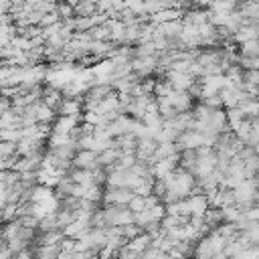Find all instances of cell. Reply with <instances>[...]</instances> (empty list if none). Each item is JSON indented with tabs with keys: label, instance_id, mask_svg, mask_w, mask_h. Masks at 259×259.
<instances>
[{
	"label": "cell",
	"instance_id": "cell-2",
	"mask_svg": "<svg viewBox=\"0 0 259 259\" xmlns=\"http://www.w3.org/2000/svg\"><path fill=\"white\" fill-rule=\"evenodd\" d=\"M101 210L107 227H125L134 223V212L123 204H105Z\"/></svg>",
	"mask_w": 259,
	"mask_h": 259
},
{
	"label": "cell",
	"instance_id": "cell-1",
	"mask_svg": "<svg viewBox=\"0 0 259 259\" xmlns=\"http://www.w3.org/2000/svg\"><path fill=\"white\" fill-rule=\"evenodd\" d=\"M257 194H259V188H257L255 178H247L239 186L233 188V202L241 210H247L257 204Z\"/></svg>",
	"mask_w": 259,
	"mask_h": 259
},
{
	"label": "cell",
	"instance_id": "cell-3",
	"mask_svg": "<svg viewBox=\"0 0 259 259\" xmlns=\"http://www.w3.org/2000/svg\"><path fill=\"white\" fill-rule=\"evenodd\" d=\"M158 69V57H134L132 59V71L140 77L146 79Z\"/></svg>",
	"mask_w": 259,
	"mask_h": 259
},
{
	"label": "cell",
	"instance_id": "cell-15",
	"mask_svg": "<svg viewBox=\"0 0 259 259\" xmlns=\"http://www.w3.org/2000/svg\"><path fill=\"white\" fill-rule=\"evenodd\" d=\"M255 182H257V188H259V174L255 176Z\"/></svg>",
	"mask_w": 259,
	"mask_h": 259
},
{
	"label": "cell",
	"instance_id": "cell-6",
	"mask_svg": "<svg viewBox=\"0 0 259 259\" xmlns=\"http://www.w3.org/2000/svg\"><path fill=\"white\" fill-rule=\"evenodd\" d=\"M73 166L81 168V170H97V168H101L99 154L93 152V150H79L75 160H73Z\"/></svg>",
	"mask_w": 259,
	"mask_h": 259
},
{
	"label": "cell",
	"instance_id": "cell-13",
	"mask_svg": "<svg viewBox=\"0 0 259 259\" xmlns=\"http://www.w3.org/2000/svg\"><path fill=\"white\" fill-rule=\"evenodd\" d=\"M12 156H18L16 154V144L0 140V158H12Z\"/></svg>",
	"mask_w": 259,
	"mask_h": 259
},
{
	"label": "cell",
	"instance_id": "cell-11",
	"mask_svg": "<svg viewBox=\"0 0 259 259\" xmlns=\"http://www.w3.org/2000/svg\"><path fill=\"white\" fill-rule=\"evenodd\" d=\"M239 57L241 59H257L259 57V38L239 45Z\"/></svg>",
	"mask_w": 259,
	"mask_h": 259
},
{
	"label": "cell",
	"instance_id": "cell-10",
	"mask_svg": "<svg viewBox=\"0 0 259 259\" xmlns=\"http://www.w3.org/2000/svg\"><path fill=\"white\" fill-rule=\"evenodd\" d=\"M239 109L243 111V115H245L247 119H257V117H259V97H247V99L239 105Z\"/></svg>",
	"mask_w": 259,
	"mask_h": 259
},
{
	"label": "cell",
	"instance_id": "cell-5",
	"mask_svg": "<svg viewBox=\"0 0 259 259\" xmlns=\"http://www.w3.org/2000/svg\"><path fill=\"white\" fill-rule=\"evenodd\" d=\"M166 79L176 91H190L196 83V77H192L190 73H180V71H166Z\"/></svg>",
	"mask_w": 259,
	"mask_h": 259
},
{
	"label": "cell",
	"instance_id": "cell-7",
	"mask_svg": "<svg viewBox=\"0 0 259 259\" xmlns=\"http://www.w3.org/2000/svg\"><path fill=\"white\" fill-rule=\"evenodd\" d=\"M59 115H69V117H81L83 115V99L79 97H65L57 109Z\"/></svg>",
	"mask_w": 259,
	"mask_h": 259
},
{
	"label": "cell",
	"instance_id": "cell-14",
	"mask_svg": "<svg viewBox=\"0 0 259 259\" xmlns=\"http://www.w3.org/2000/svg\"><path fill=\"white\" fill-rule=\"evenodd\" d=\"M12 10V0H0V14H10Z\"/></svg>",
	"mask_w": 259,
	"mask_h": 259
},
{
	"label": "cell",
	"instance_id": "cell-12",
	"mask_svg": "<svg viewBox=\"0 0 259 259\" xmlns=\"http://www.w3.org/2000/svg\"><path fill=\"white\" fill-rule=\"evenodd\" d=\"M97 12V2L95 0H79L75 6V16H91Z\"/></svg>",
	"mask_w": 259,
	"mask_h": 259
},
{
	"label": "cell",
	"instance_id": "cell-8",
	"mask_svg": "<svg viewBox=\"0 0 259 259\" xmlns=\"http://www.w3.org/2000/svg\"><path fill=\"white\" fill-rule=\"evenodd\" d=\"M255 38H259V28H257L253 22L241 24V26L235 30V34H233V42H237V45H243V42L255 40Z\"/></svg>",
	"mask_w": 259,
	"mask_h": 259
},
{
	"label": "cell",
	"instance_id": "cell-4",
	"mask_svg": "<svg viewBox=\"0 0 259 259\" xmlns=\"http://www.w3.org/2000/svg\"><path fill=\"white\" fill-rule=\"evenodd\" d=\"M134 196H136V192L130 190V188H111V186H107V190L103 192V202L105 204H123V206H127Z\"/></svg>",
	"mask_w": 259,
	"mask_h": 259
},
{
	"label": "cell",
	"instance_id": "cell-9",
	"mask_svg": "<svg viewBox=\"0 0 259 259\" xmlns=\"http://www.w3.org/2000/svg\"><path fill=\"white\" fill-rule=\"evenodd\" d=\"M237 6H239L237 0H212L208 6V12L210 14H231L237 10Z\"/></svg>",
	"mask_w": 259,
	"mask_h": 259
}]
</instances>
